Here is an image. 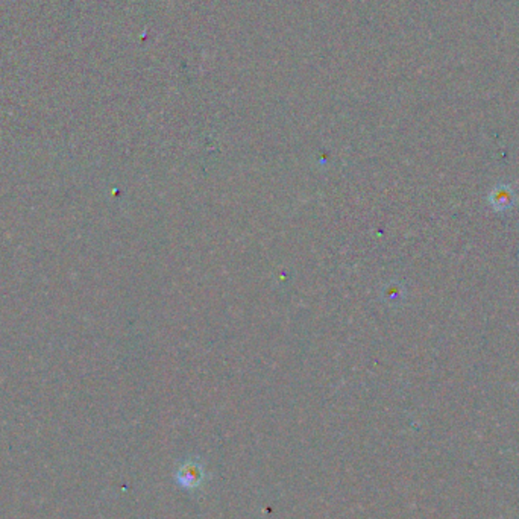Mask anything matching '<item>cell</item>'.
I'll list each match as a JSON object with an SVG mask.
<instances>
[{"label": "cell", "instance_id": "cell-1", "mask_svg": "<svg viewBox=\"0 0 519 519\" xmlns=\"http://www.w3.org/2000/svg\"><path fill=\"white\" fill-rule=\"evenodd\" d=\"M203 480H205V469L198 460H186L177 471V481L184 489H198L202 486Z\"/></svg>", "mask_w": 519, "mask_h": 519}, {"label": "cell", "instance_id": "cell-2", "mask_svg": "<svg viewBox=\"0 0 519 519\" xmlns=\"http://www.w3.org/2000/svg\"><path fill=\"white\" fill-rule=\"evenodd\" d=\"M488 201L495 212L504 213L514 208L516 203V194L515 190L507 184H500L492 188V192L489 193Z\"/></svg>", "mask_w": 519, "mask_h": 519}]
</instances>
